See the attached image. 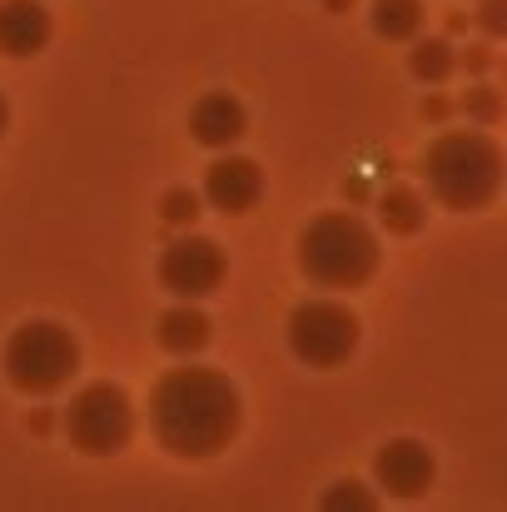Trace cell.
Segmentation results:
<instances>
[{"label": "cell", "mask_w": 507, "mask_h": 512, "mask_svg": "<svg viewBox=\"0 0 507 512\" xmlns=\"http://www.w3.org/2000/svg\"><path fill=\"white\" fill-rule=\"evenodd\" d=\"M373 478H378V488H383L388 498L413 503V498H423V493L438 483V458H433V448L418 443V438H388V443L373 453Z\"/></svg>", "instance_id": "obj_8"}, {"label": "cell", "mask_w": 507, "mask_h": 512, "mask_svg": "<svg viewBox=\"0 0 507 512\" xmlns=\"http://www.w3.org/2000/svg\"><path fill=\"white\" fill-rule=\"evenodd\" d=\"M353 5H358V0H324V10H329V15H343V10H353Z\"/></svg>", "instance_id": "obj_22"}, {"label": "cell", "mask_w": 507, "mask_h": 512, "mask_svg": "<svg viewBox=\"0 0 507 512\" xmlns=\"http://www.w3.org/2000/svg\"><path fill=\"white\" fill-rule=\"evenodd\" d=\"M55 35V20L45 0H0V55L35 60Z\"/></svg>", "instance_id": "obj_11"}, {"label": "cell", "mask_w": 507, "mask_h": 512, "mask_svg": "<svg viewBox=\"0 0 507 512\" xmlns=\"http://www.w3.org/2000/svg\"><path fill=\"white\" fill-rule=\"evenodd\" d=\"M199 199H204L209 209L239 219V214L259 209V199H264V170H259L249 155H229V150H219V160L204 170Z\"/></svg>", "instance_id": "obj_9"}, {"label": "cell", "mask_w": 507, "mask_h": 512, "mask_svg": "<svg viewBox=\"0 0 507 512\" xmlns=\"http://www.w3.org/2000/svg\"><path fill=\"white\" fill-rule=\"evenodd\" d=\"M60 428H65V443L75 453H85V458H115L135 438V398L120 383H110V378L85 383L65 403Z\"/></svg>", "instance_id": "obj_5"}, {"label": "cell", "mask_w": 507, "mask_h": 512, "mask_svg": "<svg viewBox=\"0 0 507 512\" xmlns=\"http://www.w3.org/2000/svg\"><path fill=\"white\" fill-rule=\"evenodd\" d=\"M373 209H378V224H383L388 234H398V239H408V234H418V229L428 224V199H423L413 184H388V189L373 199Z\"/></svg>", "instance_id": "obj_14"}, {"label": "cell", "mask_w": 507, "mask_h": 512, "mask_svg": "<svg viewBox=\"0 0 507 512\" xmlns=\"http://www.w3.org/2000/svg\"><path fill=\"white\" fill-rule=\"evenodd\" d=\"M503 145L488 130H443L423 150L428 194L453 214H483L503 194Z\"/></svg>", "instance_id": "obj_2"}, {"label": "cell", "mask_w": 507, "mask_h": 512, "mask_svg": "<svg viewBox=\"0 0 507 512\" xmlns=\"http://www.w3.org/2000/svg\"><path fill=\"white\" fill-rule=\"evenodd\" d=\"M150 428L169 458L204 463L219 458L244 428V398L229 373L184 363L169 368L150 393Z\"/></svg>", "instance_id": "obj_1"}, {"label": "cell", "mask_w": 507, "mask_h": 512, "mask_svg": "<svg viewBox=\"0 0 507 512\" xmlns=\"http://www.w3.org/2000/svg\"><path fill=\"white\" fill-rule=\"evenodd\" d=\"M0 368L10 378L15 393L25 398H50V393H65L70 378L80 373V339L55 324V319H25L0 353Z\"/></svg>", "instance_id": "obj_4"}, {"label": "cell", "mask_w": 507, "mask_h": 512, "mask_svg": "<svg viewBox=\"0 0 507 512\" xmlns=\"http://www.w3.org/2000/svg\"><path fill=\"white\" fill-rule=\"evenodd\" d=\"M324 508L329 512H373L378 508V493H368L363 483H353V478H343V483H334L329 493H324Z\"/></svg>", "instance_id": "obj_18"}, {"label": "cell", "mask_w": 507, "mask_h": 512, "mask_svg": "<svg viewBox=\"0 0 507 512\" xmlns=\"http://www.w3.org/2000/svg\"><path fill=\"white\" fill-rule=\"evenodd\" d=\"M448 110H453V105H448L443 95H428V100H423V120H448Z\"/></svg>", "instance_id": "obj_21"}, {"label": "cell", "mask_w": 507, "mask_h": 512, "mask_svg": "<svg viewBox=\"0 0 507 512\" xmlns=\"http://www.w3.org/2000/svg\"><path fill=\"white\" fill-rule=\"evenodd\" d=\"M413 50H408V75L418 80V85H448L453 80V70H458V45L448 40V35H413L408 40Z\"/></svg>", "instance_id": "obj_13"}, {"label": "cell", "mask_w": 507, "mask_h": 512, "mask_svg": "<svg viewBox=\"0 0 507 512\" xmlns=\"http://www.w3.org/2000/svg\"><path fill=\"white\" fill-rule=\"evenodd\" d=\"M458 110L468 115V125L493 130V125L503 120V90H498V85H488V80L478 75V85H468V90L458 95Z\"/></svg>", "instance_id": "obj_16"}, {"label": "cell", "mask_w": 507, "mask_h": 512, "mask_svg": "<svg viewBox=\"0 0 507 512\" xmlns=\"http://www.w3.org/2000/svg\"><path fill=\"white\" fill-rule=\"evenodd\" d=\"M493 60H498V55H493V45H483V40H473V45H463V50H458V65H463L468 75H488V70H493Z\"/></svg>", "instance_id": "obj_20"}, {"label": "cell", "mask_w": 507, "mask_h": 512, "mask_svg": "<svg viewBox=\"0 0 507 512\" xmlns=\"http://www.w3.org/2000/svg\"><path fill=\"white\" fill-rule=\"evenodd\" d=\"M368 20H373V30H378L383 40L408 45V40L423 30V0H373Z\"/></svg>", "instance_id": "obj_15"}, {"label": "cell", "mask_w": 507, "mask_h": 512, "mask_svg": "<svg viewBox=\"0 0 507 512\" xmlns=\"http://www.w3.org/2000/svg\"><path fill=\"white\" fill-rule=\"evenodd\" d=\"M363 343V324L343 299H304L289 314V348L309 368H343Z\"/></svg>", "instance_id": "obj_6"}, {"label": "cell", "mask_w": 507, "mask_h": 512, "mask_svg": "<svg viewBox=\"0 0 507 512\" xmlns=\"http://www.w3.org/2000/svg\"><path fill=\"white\" fill-rule=\"evenodd\" d=\"M214 339V324H209V314L194 304V299H179L174 309L160 314V324H155V343L174 353V358H194V353H204Z\"/></svg>", "instance_id": "obj_12"}, {"label": "cell", "mask_w": 507, "mask_h": 512, "mask_svg": "<svg viewBox=\"0 0 507 512\" xmlns=\"http://www.w3.org/2000/svg\"><path fill=\"white\" fill-rule=\"evenodd\" d=\"M224 274H229V259H224L219 239L194 234V229L169 239L165 254H160V289L174 294V299H194L199 304V299H209L224 284Z\"/></svg>", "instance_id": "obj_7"}, {"label": "cell", "mask_w": 507, "mask_h": 512, "mask_svg": "<svg viewBox=\"0 0 507 512\" xmlns=\"http://www.w3.org/2000/svg\"><path fill=\"white\" fill-rule=\"evenodd\" d=\"M383 264L378 229L348 209L319 214L299 229V274L314 289H363Z\"/></svg>", "instance_id": "obj_3"}, {"label": "cell", "mask_w": 507, "mask_h": 512, "mask_svg": "<svg viewBox=\"0 0 507 512\" xmlns=\"http://www.w3.org/2000/svg\"><path fill=\"white\" fill-rule=\"evenodd\" d=\"M5 130H10V105H5V95H0V140H5Z\"/></svg>", "instance_id": "obj_23"}, {"label": "cell", "mask_w": 507, "mask_h": 512, "mask_svg": "<svg viewBox=\"0 0 507 512\" xmlns=\"http://www.w3.org/2000/svg\"><path fill=\"white\" fill-rule=\"evenodd\" d=\"M189 135H194V145H204V150H234V145L249 135V110H244V100L229 95V90L199 95V100L189 105Z\"/></svg>", "instance_id": "obj_10"}, {"label": "cell", "mask_w": 507, "mask_h": 512, "mask_svg": "<svg viewBox=\"0 0 507 512\" xmlns=\"http://www.w3.org/2000/svg\"><path fill=\"white\" fill-rule=\"evenodd\" d=\"M199 204H204V199H199L189 184H174V189H165V199H160V219H165L169 229H194V219L204 214Z\"/></svg>", "instance_id": "obj_17"}, {"label": "cell", "mask_w": 507, "mask_h": 512, "mask_svg": "<svg viewBox=\"0 0 507 512\" xmlns=\"http://www.w3.org/2000/svg\"><path fill=\"white\" fill-rule=\"evenodd\" d=\"M478 25H483L488 40H503L507 35V0H483V5H478Z\"/></svg>", "instance_id": "obj_19"}]
</instances>
